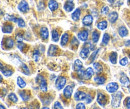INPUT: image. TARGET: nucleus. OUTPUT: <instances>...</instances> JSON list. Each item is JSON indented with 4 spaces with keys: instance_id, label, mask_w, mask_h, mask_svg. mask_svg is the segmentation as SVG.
Instances as JSON below:
<instances>
[{
    "instance_id": "nucleus-26",
    "label": "nucleus",
    "mask_w": 130,
    "mask_h": 109,
    "mask_svg": "<svg viewBox=\"0 0 130 109\" xmlns=\"http://www.w3.org/2000/svg\"><path fill=\"white\" fill-rule=\"evenodd\" d=\"M93 75V69L91 67L87 68L85 70V74H84V79H90Z\"/></svg>"
},
{
    "instance_id": "nucleus-58",
    "label": "nucleus",
    "mask_w": 130,
    "mask_h": 109,
    "mask_svg": "<svg viewBox=\"0 0 130 109\" xmlns=\"http://www.w3.org/2000/svg\"><path fill=\"white\" fill-rule=\"evenodd\" d=\"M21 109H28V108H21Z\"/></svg>"
},
{
    "instance_id": "nucleus-44",
    "label": "nucleus",
    "mask_w": 130,
    "mask_h": 109,
    "mask_svg": "<svg viewBox=\"0 0 130 109\" xmlns=\"http://www.w3.org/2000/svg\"><path fill=\"white\" fill-rule=\"evenodd\" d=\"M37 8H38L39 11H42V10L45 8V4H44V2H43V1H40V2L37 4Z\"/></svg>"
},
{
    "instance_id": "nucleus-22",
    "label": "nucleus",
    "mask_w": 130,
    "mask_h": 109,
    "mask_svg": "<svg viewBox=\"0 0 130 109\" xmlns=\"http://www.w3.org/2000/svg\"><path fill=\"white\" fill-rule=\"evenodd\" d=\"M68 41H69V34H68V33H64V34L61 36V41H60L61 46H65Z\"/></svg>"
},
{
    "instance_id": "nucleus-30",
    "label": "nucleus",
    "mask_w": 130,
    "mask_h": 109,
    "mask_svg": "<svg viewBox=\"0 0 130 109\" xmlns=\"http://www.w3.org/2000/svg\"><path fill=\"white\" fill-rule=\"evenodd\" d=\"M109 59H110V62L112 64H115L117 62V53L116 52H111L110 55H109Z\"/></svg>"
},
{
    "instance_id": "nucleus-47",
    "label": "nucleus",
    "mask_w": 130,
    "mask_h": 109,
    "mask_svg": "<svg viewBox=\"0 0 130 109\" xmlns=\"http://www.w3.org/2000/svg\"><path fill=\"white\" fill-rule=\"evenodd\" d=\"M54 109H63V107H62L61 103L57 101V102H55V103H54Z\"/></svg>"
},
{
    "instance_id": "nucleus-59",
    "label": "nucleus",
    "mask_w": 130,
    "mask_h": 109,
    "mask_svg": "<svg viewBox=\"0 0 130 109\" xmlns=\"http://www.w3.org/2000/svg\"><path fill=\"white\" fill-rule=\"evenodd\" d=\"M128 2H129V3H130V0H128Z\"/></svg>"
},
{
    "instance_id": "nucleus-38",
    "label": "nucleus",
    "mask_w": 130,
    "mask_h": 109,
    "mask_svg": "<svg viewBox=\"0 0 130 109\" xmlns=\"http://www.w3.org/2000/svg\"><path fill=\"white\" fill-rule=\"evenodd\" d=\"M8 99H9L10 101H12V102H17V100H18L17 96L14 93H10V94H9V95H8Z\"/></svg>"
},
{
    "instance_id": "nucleus-48",
    "label": "nucleus",
    "mask_w": 130,
    "mask_h": 109,
    "mask_svg": "<svg viewBox=\"0 0 130 109\" xmlns=\"http://www.w3.org/2000/svg\"><path fill=\"white\" fill-rule=\"evenodd\" d=\"M29 109H39V104L35 102V103H33L32 105H30Z\"/></svg>"
},
{
    "instance_id": "nucleus-8",
    "label": "nucleus",
    "mask_w": 130,
    "mask_h": 109,
    "mask_svg": "<svg viewBox=\"0 0 130 109\" xmlns=\"http://www.w3.org/2000/svg\"><path fill=\"white\" fill-rule=\"evenodd\" d=\"M89 52H90V49L84 46L81 49V51H80V57L82 59H86L89 56Z\"/></svg>"
},
{
    "instance_id": "nucleus-5",
    "label": "nucleus",
    "mask_w": 130,
    "mask_h": 109,
    "mask_svg": "<svg viewBox=\"0 0 130 109\" xmlns=\"http://www.w3.org/2000/svg\"><path fill=\"white\" fill-rule=\"evenodd\" d=\"M106 89L109 93H114V92H117V90L119 89V86L116 82H110L109 84H107Z\"/></svg>"
},
{
    "instance_id": "nucleus-57",
    "label": "nucleus",
    "mask_w": 130,
    "mask_h": 109,
    "mask_svg": "<svg viewBox=\"0 0 130 109\" xmlns=\"http://www.w3.org/2000/svg\"><path fill=\"white\" fill-rule=\"evenodd\" d=\"M93 109H99V108H97V107H95V108H93Z\"/></svg>"
},
{
    "instance_id": "nucleus-13",
    "label": "nucleus",
    "mask_w": 130,
    "mask_h": 109,
    "mask_svg": "<svg viewBox=\"0 0 130 109\" xmlns=\"http://www.w3.org/2000/svg\"><path fill=\"white\" fill-rule=\"evenodd\" d=\"M78 38L81 41H87V39H88V31H86V30L80 31L78 33Z\"/></svg>"
},
{
    "instance_id": "nucleus-39",
    "label": "nucleus",
    "mask_w": 130,
    "mask_h": 109,
    "mask_svg": "<svg viewBox=\"0 0 130 109\" xmlns=\"http://www.w3.org/2000/svg\"><path fill=\"white\" fill-rule=\"evenodd\" d=\"M41 100L45 105H48L50 101L52 100V98H51V96H48V98H44V96H41Z\"/></svg>"
},
{
    "instance_id": "nucleus-17",
    "label": "nucleus",
    "mask_w": 130,
    "mask_h": 109,
    "mask_svg": "<svg viewBox=\"0 0 130 109\" xmlns=\"http://www.w3.org/2000/svg\"><path fill=\"white\" fill-rule=\"evenodd\" d=\"M1 72H2V74L5 75V76H11L12 73H13V70H12V69H8V68H6V67L4 68V66L1 65Z\"/></svg>"
},
{
    "instance_id": "nucleus-32",
    "label": "nucleus",
    "mask_w": 130,
    "mask_h": 109,
    "mask_svg": "<svg viewBox=\"0 0 130 109\" xmlns=\"http://www.w3.org/2000/svg\"><path fill=\"white\" fill-rule=\"evenodd\" d=\"M98 39H99V33L95 30V31L92 32V41H93L94 43H97Z\"/></svg>"
},
{
    "instance_id": "nucleus-54",
    "label": "nucleus",
    "mask_w": 130,
    "mask_h": 109,
    "mask_svg": "<svg viewBox=\"0 0 130 109\" xmlns=\"http://www.w3.org/2000/svg\"><path fill=\"white\" fill-rule=\"evenodd\" d=\"M0 109H5V108H4V106H3V105H0Z\"/></svg>"
},
{
    "instance_id": "nucleus-1",
    "label": "nucleus",
    "mask_w": 130,
    "mask_h": 109,
    "mask_svg": "<svg viewBox=\"0 0 130 109\" xmlns=\"http://www.w3.org/2000/svg\"><path fill=\"white\" fill-rule=\"evenodd\" d=\"M36 82L38 83L39 88H40V89H41L43 92H46V91H47L46 80H45V78L43 77L42 75H37V77H36Z\"/></svg>"
},
{
    "instance_id": "nucleus-7",
    "label": "nucleus",
    "mask_w": 130,
    "mask_h": 109,
    "mask_svg": "<svg viewBox=\"0 0 130 109\" xmlns=\"http://www.w3.org/2000/svg\"><path fill=\"white\" fill-rule=\"evenodd\" d=\"M82 23L84 26H91L93 23V17L91 15H85L82 19Z\"/></svg>"
},
{
    "instance_id": "nucleus-55",
    "label": "nucleus",
    "mask_w": 130,
    "mask_h": 109,
    "mask_svg": "<svg viewBox=\"0 0 130 109\" xmlns=\"http://www.w3.org/2000/svg\"><path fill=\"white\" fill-rule=\"evenodd\" d=\"M50 77H51V79H53V78H55V75H51Z\"/></svg>"
},
{
    "instance_id": "nucleus-28",
    "label": "nucleus",
    "mask_w": 130,
    "mask_h": 109,
    "mask_svg": "<svg viewBox=\"0 0 130 109\" xmlns=\"http://www.w3.org/2000/svg\"><path fill=\"white\" fill-rule=\"evenodd\" d=\"M94 81L97 83V84H104L105 81H106V78L104 76H101V75H98L94 77Z\"/></svg>"
},
{
    "instance_id": "nucleus-6",
    "label": "nucleus",
    "mask_w": 130,
    "mask_h": 109,
    "mask_svg": "<svg viewBox=\"0 0 130 109\" xmlns=\"http://www.w3.org/2000/svg\"><path fill=\"white\" fill-rule=\"evenodd\" d=\"M18 9H19V11H21L22 13H26V12L28 11V9H29V6H28L27 1L22 0V1L18 4Z\"/></svg>"
},
{
    "instance_id": "nucleus-49",
    "label": "nucleus",
    "mask_w": 130,
    "mask_h": 109,
    "mask_svg": "<svg viewBox=\"0 0 130 109\" xmlns=\"http://www.w3.org/2000/svg\"><path fill=\"white\" fill-rule=\"evenodd\" d=\"M17 46H18V49H20V50H23V48L25 47V44H24V43L21 41V42H18Z\"/></svg>"
},
{
    "instance_id": "nucleus-46",
    "label": "nucleus",
    "mask_w": 130,
    "mask_h": 109,
    "mask_svg": "<svg viewBox=\"0 0 130 109\" xmlns=\"http://www.w3.org/2000/svg\"><path fill=\"white\" fill-rule=\"evenodd\" d=\"M124 106L127 109H130V97H127L124 101Z\"/></svg>"
},
{
    "instance_id": "nucleus-16",
    "label": "nucleus",
    "mask_w": 130,
    "mask_h": 109,
    "mask_svg": "<svg viewBox=\"0 0 130 109\" xmlns=\"http://www.w3.org/2000/svg\"><path fill=\"white\" fill-rule=\"evenodd\" d=\"M19 95H20V97H21V99H22L23 101H28L29 98H30V93H29V92H26V91H24V90L19 91Z\"/></svg>"
},
{
    "instance_id": "nucleus-9",
    "label": "nucleus",
    "mask_w": 130,
    "mask_h": 109,
    "mask_svg": "<svg viewBox=\"0 0 130 109\" xmlns=\"http://www.w3.org/2000/svg\"><path fill=\"white\" fill-rule=\"evenodd\" d=\"M120 82L122 83V85L123 86H126V87H128L130 85V81L129 79H128V77L125 75V74H121V76H120Z\"/></svg>"
},
{
    "instance_id": "nucleus-29",
    "label": "nucleus",
    "mask_w": 130,
    "mask_h": 109,
    "mask_svg": "<svg viewBox=\"0 0 130 109\" xmlns=\"http://www.w3.org/2000/svg\"><path fill=\"white\" fill-rule=\"evenodd\" d=\"M97 28L98 29H100V30H104V29H106V28H107V22H106L105 20H102V21L98 22Z\"/></svg>"
},
{
    "instance_id": "nucleus-10",
    "label": "nucleus",
    "mask_w": 130,
    "mask_h": 109,
    "mask_svg": "<svg viewBox=\"0 0 130 109\" xmlns=\"http://www.w3.org/2000/svg\"><path fill=\"white\" fill-rule=\"evenodd\" d=\"M85 96H86V93H84V92H82V91H77L76 93L74 94V98H75V100H77V101H84Z\"/></svg>"
},
{
    "instance_id": "nucleus-56",
    "label": "nucleus",
    "mask_w": 130,
    "mask_h": 109,
    "mask_svg": "<svg viewBox=\"0 0 130 109\" xmlns=\"http://www.w3.org/2000/svg\"><path fill=\"white\" fill-rule=\"evenodd\" d=\"M42 109H49V107H47V106H44V107H43Z\"/></svg>"
},
{
    "instance_id": "nucleus-40",
    "label": "nucleus",
    "mask_w": 130,
    "mask_h": 109,
    "mask_svg": "<svg viewBox=\"0 0 130 109\" xmlns=\"http://www.w3.org/2000/svg\"><path fill=\"white\" fill-rule=\"evenodd\" d=\"M78 44H79V41L77 40V38H76V37H73V38H72V41H71V46H72V48L77 47Z\"/></svg>"
},
{
    "instance_id": "nucleus-12",
    "label": "nucleus",
    "mask_w": 130,
    "mask_h": 109,
    "mask_svg": "<svg viewBox=\"0 0 130 109\" xmlns=\"http://www.w3.org/2000/svg\"><path fill=\"white\" fill-rule=\"evenodd\" d=\"M64 9L67 12H71L73 9H74V3L70 0V1H67L64 4Z\"/></svg>"
},
{
    "instance_id": "nucleus-33",
    "label": "nucleus",
    "mask_w": 130,
    "mask_h": 109,
    "mask_svg": "<svg viewBox=\"0 0 130 109\" xmlns=\"http://www.w3.org/2000/svg\"><path fill=\"white\" fill-rule=\"evenodd\" d=\"M109 40H110V36L107 34V33H105L104 35H103V39H102V44L103 45H106L108 42H109Z\"/></svg>"
},
{
    "instance_id": "nucleus-51",
    "label": "nucleus",
    "mask_w": 130,
    "mask_h": 109,
    "mask_svg": "<svg viewBox=\"0 0 130 109\" xmlns=\"http://www.w3.org/2000/svg\"><path fill=\"white\" fill-rule=\"evenodd\" d=\"M76 109H86V107H85V105L83 103H78L76 105Z\"/></svg>"
},
{
    "instance_id": "nucleus-43",
    "label": "nucleus",
    "mask_w": 130,
    "mask_h": 109,
    "mask_svg": "<svg viewBox=\"0 0 130 109\" xmlns=\"http://www.w3.org/2000/svg\"><path fill=\"white\" fill-rule=\"evenodd\" d=\"M84 101H85V103H86V104L91 103V101H92V97H91V95H90V94H88V93H86V96H85Z\"/></svg>"
},
{
    "instance_id": "nucleus-14",
    "label": "nucleus",
    "mask_w": 130,
    "mask_h": 109,
    "mask_svg": "<svg viewBox=\"0 0 130 109\" xmlns=\"http://www.w3.org/2000/svg\"><path fill=\"white\" fill-rule=\"evenodd\" d=\"M74 69H75L77 72H79V71L83 70V64H82L81 60L76 59V60L74 61Z\"/></svg>"
},
{
    "instance_id": "nucleus-2",
    "label": "nucleus",
    "mask_w": 130,
    "mask_h": 109,
    "mask_svg": "<svg viewBox=\"0 0 130 109\" xmlns=\"http://www.w3.org/2000/svg\"><path fill=\"white\" fill-rule=\"evenodd\" d=\"M122 99V93L121 92H117L116 94H114L112 96V100H111V105L113 106L114 108L119 107L120 106V102Z\"/></svg>"
},
{
    "instance_id": "nucleus-3",
    "label": "nucleus",
    "mask_w": 130,
    "mask_h": 109,
    "mask_svg": "<svg viewBox=\"0 0 130 109\" xmlns=\"http://www.w3.org/2000/svg\"><path fill=\"white\" fill-rule=\"evenodd\" d=\"M65 84H66V78H65L64 76H60V77L57 78L55 85H56V88H57L58 90H61L65 86Z\"/></svg>"
},
{
    "instance_id": "nucleus-11",
    "label": "nucleus",
    "mask_w": 130,
    "mask_h": 109,
    "mask_svg": "<svg viewBox=\"0 0 130 109\" xmlns=\"http://www.w3.org/2000/svg\"><path fill=\"white\" fill-rule=\"evenodd\" d=\"M48 29L46 28V27H42L41 29H40V36H41V38L43 39V40H47L48 39Z\"/></svg>"
},
{
    "instance_id": "nucleus-15",
    "label": "nucleus",
    "mask_w": 130,
    "mask_h": 109,
    "mask_svg": "<svg viewBox=\"0 0 130 109\" xmlns=\"http://www.w3.org/2000/svg\"><path fill=\"white\" fill-rule=\"evenodd\" d=\"M57 51H58V48L55 45H50L48 49V55L49 56H55L57 54Z\"/></svg>"
},
{
    "instance_id": "nucleus-31",
    "label": "nucleus",
    "mask_w": 130,
    "mask_h": 109,
    "mask_svg": "<svg viewBox=\"0 0 130 109\" xmlns=\"http://www.w3.org/2000/svg\"><path fill=\"white\" fill-rule=\"evenodd\" d=\"M17 85L20 87V88H24L26 86V82L24 81V79L21 77L17 78Z\"/></svg>"
},
{
    "instance_id": "nucleus-50",
    "label": "nucleus",
    "mask_w": 130,
    "mask_h": 109,
    "mask_svg": "<svg viewBox=\"0 0 130 109\" xmlns=\"http://www.w3.org/2000/svg\"><path fill=\"white\" fill-rule=\"evenodd\" d=\"M109 11V8L107 7V6H104L103 8H102V11H101V14H106L107 12Z\"/></svg>"
},
{
    "instance_id": "nucleus-42",
    "label": "nucleus",
    "mask_w": 130,
    "mask_h": 109,
    "mask_svg": "<svg viewBox=\"0 0 130 109\" xmlns=\"http://www.w3.org/2000/svg\"><path fill=\"white\" fill-rule=\"evenodd\" d=\"M93 43H94V42H90V41H88V42H86V43L84 44V46L87 47V48H89L90 50L93 51V50L95 49V48H94V45H93Z\"/></svg>"
},
{
    "instance_id": "nucleus-19",
    "label": "nucleus",
    "mask_w": 130,
    "mask_h": 109,
    "mask_svg": "<svg viewBox=\"0 0 130 109\" xmlns=\"http://www.w3.org/2000/svg\"><path fill=\"white\" fill-rule=\"evenodd\" d=\"M12 30H13V26H12L11 24H4L3 27H2V32H3V33L9 34V33L12 32Z\"/></svg>"
},
{
    "instance_id": "nucleus-41",
    "label": "nucleus",
    "mask_w": 130,
    "mask_h": 109,
    "mask_svg": "<svg viewBox=\"0 0 130 109\" xmlns=\"http://www.w3.org/2000/svg\"><path fill=\"white\" fill-rule=\"evenodd\" d=\"M33 59H34V61H39V51L38 50H35L34 52H33Z\"/></svg>"
},
{
    "instance_id": "nucleus-27",
    "label": "nucleus",
    "mask_w": 130,
    "mask_h": 109,
    "mask_svg": "<svg viewBox=\"0 0 130 109\" xmlns=\"http://www.w3.org/2000/svg\"><path fill=\"white\" fill-rule=\"evenodd\" d=\"M51 35H52V40H53V42H58V41H59V33H58V31H57L56 29H53V30H52Z\"/></svg>"
},
{
    "instance_id": "nucleus-53",
    "label": "nucleus",
    "mask_w": 130,
    "mask_h": 109,
    "mask_svg": "<svg viewBox=\"0 0 130 109\" xmlns=\"http://www.w3.org/2000/svg\"><path fill=\"white\" fill-rule=\"evenodd\" d=\"M108 2H109V4H113L115 2V0H108Z\"/></svg>"
},
{
    "instance_id": "nucleus-18",
    "label": "nucleus",
    "mask_w": 130,
    "mask_h": 109,
    "mask_svg": "<svg viewBox=\"0 0 130 109\" xmlns=\"http://www.w3.org/2000/svg\"><path fill=\"white\" fill-rule=\"evenodd\" d=\"M48 7L51 11H55L58 8V3L55 0H50L48 3Z\"/></svg>"
},
{
    "instance_id": "nucleus-20",
    "label": "nucleus",
    "mask_w": 130,
    "mask_h": 109,
    "mask_svg": "<svg viewBox=\"0 0 130 109\" xmlns=\"http://www.w3.org/2000/svg\"><path fill=\"white\" fill-rule=\"evenodd\" d=\"M5 41V47L7 49H11L12 47L14 46V40L12 38H7V39H4Z\"/></svg>"
},
{
    "instance_id": "nucleus-45",
    "label": "nucleus",
    "mask_w": 130,
    "mask_h": 109,
    "mask_svg": "<svg viewBox=\"0 0 130 109\" xmlns=\"http://www.w3.org/2000/svg\"><path fill=\"white\" fill-rule=\"evenodd\" d=\"M128 64V59L126 58V57H124V58H122L121 60H120V65L121 66H126Z\"/></svg>"
},
{
    "instance_id": "nucleus-25",
    "label": "nucleus",
    "mask_w": 130,
    "mask_h": 109,
    "mask_svg": "<svg viewBox=\"0 0 130 109\" xmlns=\"http://www.w3.org/2000/svg\"><path fill=\"white\" fill-rule=\"evenodd\" d=\"M80 14H81V10H80V8H77L73 13H72V19L74 20V21H77L78 19H79V17H80Z\"/></svg>"
},
{
    "instance_id": "nucleus-52",
    "label": "nucleus",
    "mask_w": 130,
    "mask_h": 109,
    "mask_svg": "<svg viewBox=\"0 0 130 109\" xmlns=\"http://www.w3.org/2000/svg\"><path fill=\"white\" fill-rule=\"evenodd\" d=\"M125 46H130V40H127L125 42Z\"/></svg>"
},
{
    "instance_id": "nucleus-24",
    "label": "nucleus",
    "mask_w": 130,
    "mask_h": 109,
    "mask_svg": "<svg viewBox=\"0 0 130 109\" xmlns=\"http://www.w3.org/2000/svg\"><path fill=\"white\" fill-rule=\"evenodd\" d=\"M63 94H64L65 98H70V96L72 95V87L71 86H66L63 91Z\"/></svg>"
},
{
    "instance_id": "nucleus-34",
    "label": "nucleus",
    "mask_w": 130,
    "mask_h": 109,
    "mask_svg": "<svg viewBox=\"0 0 130 109\" xmlns=\"http://www.w3.org/2000/svg\"><path fill=\"white\" fill-rule=\"evenodd\" d=\"M21 68H22V70H23L24 74H26V75H29V74H30V70H29V68L27 67V65H26V64L22 63V64H21Z\"/></svg>"
},
{
    "instance_id": "nucleus-37",
    "label": "nucleus",
    "mask_w": 130,
    "mask_h": 109,
    "mask_svg": "<svg viewBox=\"0 0 130 109\" xmlns=\"http://www.w3.org/2000/svg\"><path fill=\"white\" fill-rule=\"evenodd\" d=\"M15 23L18 24V26H19V27H25V22H24V20H23V19H21V18H16Z\"/></svg>"
},
{
    "instance_id": "nucleus-23",
    "label": "nucleus",
    "mask_w": 130,
    "mask_h": 109,
    "mask_svg": "<svg viewBox=\"0 0 130 109\" xmlns=\"http://www.w3.org/2000/svg\"><path fill=\"white\" fill-rule=\"evenodd\" d=\"M118 33L121 37H125L128 35V30H127V28H125V26H121L118 28Z\"/></svg>"
},
{
    "instance_id": "nucleus-36",
    "label": "nucleus",
    "mask_w": 130,
    "mask_h": 109,
    "mask_svg": "<svg viewBox=\"0 0 130 109\" xmlns=\"http://www.w3.org/2000/svg\"><path fill=\"white\" fill-rule=\"evenodd\" d=\"M93 68L97 73L102 71V66L100 65V63H93Z\"/></svg>"
},
{
    "instance_id": "nucleus-4",
    "label": "nucleus",
    "mask_w": 130,
    "mask_h": 109,
    "mask_svg": "<svg viewBox=\"0 0 130 109\" xmlns=\"http://www.w3.org/2000/svg\"><path fill=\"white\" fill-rule=\"evenodd\" d=\"M97 102L98 104L101 105V106H105L106 103H107V98L102 92H98L97 93Z\"/></svg>"
},
{
    "instance_id": "nucleus-35",
    "label": "nucleus",
    "mask_w": 130,
    "mask_h": 109,
    "mask_svg": "<svg viewBox=\"0 0 130 109\" xmlns=\"http://www.w3.org/2000/svg\"><path fill=\"white\" fill-rule=\"evenodd\" d=\"M98 53H99V49H95V50H94V52L92 53V55L90 56V59H89V60H90V62H93V61L96 59Z\"/></svg>"
},
{
    "instance_id": "nucleus-21",
    "label": "nucleus",
    "mask_w": 130,
    "mask_h": 109,
    "mask_svg": "<svg viewBox=\"0 0 130 109\" xmlns=\"http://www.w3.org/2000/svg\"><path fill=\"white\" fill-rule=\"evenodd\" d=\"M108 19H109V22L115 23V22L117 21V19H118V14H117V12H111V13H109Z\"/></svg>"
},
{
    "instance_id": "nucleus-60",
    "label": "nucleus",
    "mask_w": 130,
    "mask_h": 109,
    "mask_svg": "<svg viewBox=\"0 0 130 109\" xmlns=\"http://www.w3.org/2000/svg\"><path fill=\"white\" fill-rule=\"evenodd\" d=\"M129 57H130V52H129Z\"/></svg>"
}]
</instances>
